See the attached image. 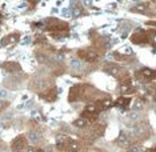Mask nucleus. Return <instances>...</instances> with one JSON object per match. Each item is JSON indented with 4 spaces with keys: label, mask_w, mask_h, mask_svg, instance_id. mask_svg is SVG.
<instances>
[{
    "label": "nucleus",
    "mask_w": 156,
    "mask_h": 152,
    "mask_svg": "<svg viewBox=\"0 0 156 152\" xmlns=\"http://www.w3.org/2000/svg\"><path fill=\"white\" fill-rule=\"evenodd\" d=\"M35 152H45V151L41 150V148H39V150H35Z\"/></svg>",
    "instance_id": "24"
},
{
    "label": "nucleus",
    "mask_w": 156,
    "mask_h": 152,
    "mask_svg": "<svg viewBox=\"0 0 156 152\" xmlns=\"http://www.w3.org/2000/svg\"><path fill=\"white\" fill-rule=\"evenodd\" d=\"M131 40H132L133 43H136V44H144V43H147V41H148V34L143 32L141 30H139L137 32H135L132 35Z\"/></svg>",
    "instance_id": "7"
},
{
    "label": "nucleus",
    "mask_w": 156,
    "mask_h": 152,
    "mask_svg": "<svg viewBox=\"0 0 156 152\" xmlns=\"http://www.w3.org/2000/svg\"><path fill=\"white\" fill-rule=\"evenodd\" d=\"M118 144L123 148H127V147H129V144H131V139L126 133H122V135L118 137Z\"/></svg>",
    "instance_id": "14"
},
{
    "label": "nucleus",
    "mask_w": 156,
    "mask_h": 152,
    "mask_svg": "<svg viewBox=\"0 0 156 152\" xmlns=\"http://www.w3.org/2000/svg\"><path fill=\"white\" fill-rule=\"evenodd\" d=\"M103 69H104V72H107L108 75L116 76V77H119L120 75H123V73L126 72L122 67L118 65V64H115V63H105L104 67H103Z\"/></svg>",
    "instance_id": "4"
},
{
    "label": "nucleus",
    "mask_w": 156,
    "mask_h": 152,
    "mask_svg": "<svg viewBox=\"0 0 156 152\" xmlns=\"http://www.w3.org/2000/svg\"><path fill=\"white\" fill-rule=\"evenodd\" d=\"M152 2H155V0H152Z\"/></svg>",
    "instance_id": "25"
},
{
    "label": "nucleus",
    "mask_w": 156,
    "mask_h": 152,
    "mask_svg": "<svg viewBox=\"0 0 156 152\" xmlns=\"http://www.w3.org/2000/svg\"><path fill=\"white\" fill-rule=\"evenodd\" d=\"M94 104H95V107H96L98 112H100V111H104V109H108L109 107H111V105H112V100H111V99H108V97L99 99V100H96Z\"/></svg>",
    "instance_id": "8"
},
{
    "label": "nucleus",
    "mask_w": 156,
    "mask_h": 152,
    "mask_svg": "<svg viewBox=\"0 0 156 152\" xmlns=\"http://www.w3.org/2000/svg\"><path fill=\"white\" fill-rule=\"evenodd\" d=\"M122 94H126V95H129V94H133L135 92V88L132 87L131 82H127V83H123L122 84V88H120Z\"/></svg>",
    "instance_id": "17"
},
{
    "label": "nucleus",
    "mask_w": 156,
    "mask_h": 152,
    "mask_svg": "<svg viewBox=\"0 0 156 152\" xmlns=\"http://www.w3.org/2000/svg\"><path fill=\"white\" fill-rule=\"evenodd\" d=\"M129 152H143V147L141 146H133L129 148Z\"/></svg>",
    "instance_id": "21"
},
{
    "label": "nucleus",
    "mask_w": 156,
    "mask_h": 152,
    "mask_svg": "<svg viewBox=\"0 0 156 152\" xmlns=\"http://www.w3.org/2000/svg\"><path fill=\"white\" fill-rule=\"evenodd\" d=\"M77 55L80 56L83 60H86L88 63H94V62H98L100 55H99V51L94 48H86V49H80L77 52Z\"/></svg>",
    "instance_id": "2"
},
{
    "label": "nucleus",
    "mask_w": 156,
    "mask_h": 152,
    "mask_svg": "<svg viewBox=\"0 0 156 152\" xmlns=\"http://www.w3.org/2000/svg\"><path fill=\"white\" fill-rule=\"evenodd\" d=\"M45 30L55 32H67L68 31V24L66 22H62L59 19H47L45 20Z\"/></svg>",
    "instance_id": "1"
},
{
    "label": "nucleus",
    "mask_w": 156,
    "mask_h": 152,
    "mask_svg": "<svg viewBox=\"0 0 156 152\" xmlns=\"http://www.w3.org/2000/svg\"><path fill=\"white\" fill-rule=\"evenodd\" d=\"M104 133V125L103 124H94L91 128V137H100Z\"/></svg>",
    "instance_id": "10"
},
{
    "label": "nucleus",
    "mask_w": 156,
    "mask_h": 152,
    "mask_svg": "<svg viewBox=\"0 0 156 152\" xmlns=\"http://www.w3.org/2000/svg\"><path fill=\"white\" fill-rule=\"evenodd\" d=\"M28 140H30L32 144H36L40 141V136H39L36 132H30L28 133Z\"/></svg>",
    "instance_id": "18"
},
{
    "label": "nucleus",
    "mask_w": 156,
    "mask_h": 152,
    "mask_svg": "<svg viewBox=\"0 0 156 152\" xmlns=\"http://www.w3.org/2000/svg\"><path fill=\"white\" fill-rule=\"evenodd\" d=\"M131 103V97H124V96H120L118 100L115 101V105L119 108H127L128 107V104Z\"/></svg>",
    "instance_id": "13"
},
{
    "label": "nucleus",
    "mask_w": 156,
    "mask_h": 152,
    "mask_svg": "<svg viewBox=\"0 0 156 152\" xmlns=\"http://www.w3.org/2000/svg\"><path fill=\"white\" fill-rule=\"evenodd\" d=\"M12 151L13 152H20V151H23L24 148L27 147V140H26V137H24L23 135L22 136H17L15 140L12 141Z\"/></svg>",
    "instance_id": "6"
},
{
    "label": "nucleus",
    "mask_w": 156,
    "mask_h": 152,
    "mask_svg": "<svg viewBox=\"0 0 156 152\" xmlns=\"http://www.w3.org/2000/svg\"><path fill=\"white\" fill-rule=\"evenodd\" d=\"M4 96H7V92L3 90H0V97H4Z\"/></svg>",
    "instance_id": "23"
},
{
    "label": "nucleus",
    "mask_w": 156,
    "mask_h": 152,
    "mask_svg": "<svg viewBox=\"0 0 156 152\" xmlns=\"http://www.w3.org/2000/svg\"><path fill=\"white\" fill-rule=\"evenodd\" d=\"M66 151L67 152H79L80 151V143L77 140L69 139L68 144H67V147H66Z\"/></svg>",
    "instance_id": "11"
},
{
    "label": "nucleus",
    "mask_w": 156,
    "mask_h": 152,
    "mask_svg": "<svg viewBox=\"0 0 156 152\" xmlns=\"http://www.w3.org/2000/svg\"><path fill=\"white\" fill-rule=\"evenodd\" d=\"M68 141H69V139L68 137H66V136L59 137L58 141H56V148H58V151H64L67 144H68Z\"/></svg>",
    "instance_id": "15"
},
{
    "label": "nucleus",
    "mask_w": 156,
    "mask_h": 152,
    "mask_svg": "<svg viewBox=\"0 0 156 152\" xmlns=\"http://www.w3.org/2000/svg\"><path fill=\"white\" fill-rule=\"evenodd\" d=\"M7 105H8V103H5V101H2V100H0V111H2V109H5Z\"/></svg>",
    "instance_id": "22"
},
{
    "label": "nucleus",
    "mask_w": 156,
    "mask_h": 152,
    "mask_svg": "<svg viewBox=\"0 0 156 152\" xmlns=\"http://www.w3.org/2000/svg\"><path fill=\"white\" fill-rule=\"evenodd\" d=\"M3 68L7 69L8 72H17V71L20 69V65H19V63L9 62V63H4V64H3Z\"/></svg>",
    "instance_id": "16"
},
{
    "label": "nucleus",
    "mask_w": 156,
    "mask_h": 152,
    "mask_svg": "<svg viewBox=\"0 0 156 152\" xmlns=\"http://www.w3.org/2000/svg\"><path fill=\"white\" fill-rule=\"evenodd\" d=\"M88 124V122H87V119H84V118H81V119H77L73 122V125H76V127H79V128H83V127H86Z\"/></svg>",
    "instance_id": "19"
},
{
    "label": "nucleus",
    "mask_w": 156,
    "mask_h": 152,
    "mask_svg": "<svg viewBox=\"0 0 156 152\" xmlns=\"http://www.w3.org/2000/svg\"><path fill=\"white\" fill-rule=\"evenodd\" d=\"M131 12H135V13H143V15H154V9L150 7L148 3H140V4H136L135 7L131 8Z\"/></svg>",
    "instance_id": "5"
},
{
    "label": "nucleus",
    "mask_w": 156,
    "mask_h": 152,
    "mask_svg": "<svg viewBox=\"0 0 156 152\" xmlns=\"http://www.w3.org/2000/svg\"><path fill=\"white\" fill-rule=\"evenodd\" d=\"M80 99V84L79 86H73L69 91V101H76Z\"/></svg>",
    "instance_id": "12"
},
{
    "label": "nucleus",
    "mask_w": 156,
    "mask_h": 152,
    "mask_svg": "<svg viewBox=\"0 0 156 152\" xmlns=\"http://www.w3.org/2000/svg\"><path fill=\"white\" fill-rule=\"evenodd\" d=\"M133 108H135V111H136V109H143L144 108V100L136 99V101H135V104H133Z\"/></svg>",
    "instance_id": "20"
},
{
    "label": "nucleus",
    "mask_w": 156,
    "mask_h": 152,
    "mask_svg": "<svg viewBox=\"0 0 156 152\" xmlns=\"http://www.w3.org/2000/svg\"><path fill=\"white\" fill-rule=\"evenodd\" d=\"M135 76H136V79L140 80V82L148 83V82H152V80L155 79V71L151 69V68H143V69H140Z\"/></svg>",
    "instance_id": "3"
},
{
    "label": "nucleus",
    "mask_w": 156,
    "mask_h": 152,
    "mask_svg": "<svg viewBox=\"0 0 156 152\" xmlns=\"http://www.w3.org/2000/svg\"><path fill=\"white\" fill-rule=\"evenodd\" d=\"M20 39V35L15 32V34H9V35H7L5 37H3V40H2V44L3 45H11V44H15L17 40Z\"/></svg>",
    "instance_id": "9"
}]
</instances>
